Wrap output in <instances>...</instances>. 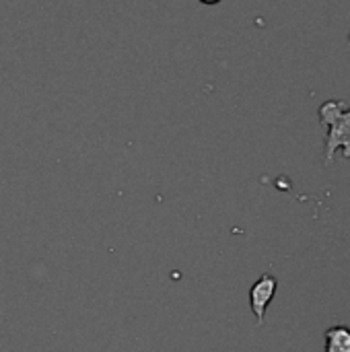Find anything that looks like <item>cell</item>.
I'll list each match as a JSON object with an SVG mask.
<instances>
[{
	"label": "cell",
	"mask_w": 350,
	"mask_h": 352,
	"mask_svg": "<svg viewBox=\"0 0 350 352\" xmlns=\"http://www.w3.org/2000/svg\"><path fill=\"white\" fill-rule=\"evenodd\" d=\"M200 2H204V4H217V2H221V0H200Z\"/></svg>",
	"instance_id": "obj_4"
},
{
	"label": "cell",
	"mask_w": 350,
	"mask_h": 352,
	"mask_svg": "<svg viewBox=\"0 0 350 352\" xmlns=\"http://www.w3.org/2000/svg\"><path fill=\"white\" fill-rule=\"evenodd\" d=\"M276 289H278V280L272 276V274H262L252 291H250V305H252V311L256 316V322L258 326L264 324V316H266V309L270 305V301L274 299L276 295Z\"/></svg>",
	"instance_id": "obj_2"
},
{
	"label": "cell",
	"mask_w": 350,
	"mask_h": 352,
	"mask_svg": "<svg viewBox=\"0 0 350 352\" xmlns=\"http://www.w3.org/2000/svg\"><path fill=\"white\" fill-rule=\"evenodd\" d=\"M326 352H350V328L334 326L326 332Z\"/></svg>",
	"instance_id": "obj_3"
},
{
	"label": "cell",
	"mask_w": 350,
	"mask_h": 352,
	"mask_svg": "<svg viewBox=\"0 0 350 352\" xmlns=\"http://www.w3.org/2000/svg\"><path fill=\"white\" fill-rule=\"evenodd\" d=\"M320 120L328 130V148H326V165L332 163L336 151L342 148L344 157L350 159V109L342 111V101L330 99L320 107Z\"/></svg>",
	"instance_id": "obj_1"
}]
</instances>
